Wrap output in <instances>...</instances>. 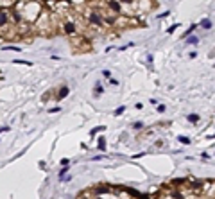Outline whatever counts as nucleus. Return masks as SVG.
<instances>
[{
  "mask_svg": "<svg viewBox=\"0 0 215 199\" xmlns=\"http://www.w3.org/2000/svg\"><path fill=\"white\" fill-rule=\"evenodd\" d=\"M86 18H88V22L91 25H104V22H102V11H99V9H91V11L86 13Z\"/></svg>",
  "mask_w": 215,
  "mask_h": 199,
  "instance_id": "f257e3e1",
  "label": "nucleus"
},
{
  "mask_svg": "<svg viewBox=\"0 0 215 199\" xmlns=\"http://www.w3.org/2000/svg\"><path fill=\"white\" fill-rule=\"evenodd\" d=\"M61 33L66 34V36H72V34L77 33V27H75V24L72 22V20H66V22L61 24Z\"/></svg>",
  "mask_w": 215,
  "mask_h": 199,
  "instance_id": "f03ea898",
  "label": "nucleus"
},
{
  "mask_svg": "<svg viewBox=\"0 0 215 199\" xmlns=\"http://www.w3.org/2000/svg\"><path fill=\"white\" fill-rule=\"evenodd\" d=\"M106 7L109 9V11H113L115 15L122 13V4L118 2V0H106Z\"/></svg>",
  "mask_w": 215,
  "mask_h": 199,
  "instance_id": "7ed1b4c3",
  "label": "nucleus"
},
{
  "mask_svg": "<svg viewBox=\"0 0 215 199\" xmlns=\"http://www.w3.org/2000/svg\"><path fill=\"white\" fill-rule=\"evenodd\" d=\"M9 20H11V15H9V11L2 9V11H0V29H7Z\"/></svg>",
  "mask_w": 215,
  "mask_h": 199,
  "instance_id": "20e7f679",
  "label": "nucleus"
},
{
  "mask_svg": "<svg viewBox=\"0 0 215 199\" xmlns=\"http://www.w3.org/2000/svg\"><path fill=\"white\" fill-rule=\"evenodd\" d=\"M68 93H70V88H68V86H61V88H59V93H57V101L65 99Z\"/></svg>",
  "mask_w": 215,
  "mask_h": 199,
  "instance_id": "39448f33",
  "label": "nucleus"
},
{
  "mask_svg": "<svg viewBox=\"0 0 215 199\" xmlns=\"http://www.w3.org/2000/svg\"><path fill=\"white\" fill-rule=\"evenodd\" d=\"M188 122H194V124H196V122H199V115H196V113H192V115H188Z\"/></svg>",
  "mask_w": 215,
  "mask_h": 199,
  "instance_id": "423d86ee",
  "label": "nucleus"
},
{
  "mask_svg": "<svg viewBox=\"0 0 215 199\" xmlns=\"http://www.w3.org/2000/svg\"><path fill=\"white\" fill-rule=\"evenodd\" d=\"M201 25L204 27V29H212V22L208 18H204V20H201Z\"/></svg>",
  "mask_w": 215,
  "mask_h": 199,
  "instance_id": "0eeeda50",
  "label": "nucleus"
},
{
  "mask_svg": "<svg viewBox=\"0 0 215 199\" xmlns=\"http://www.w3.org/2000/svg\"><path fill=\"white\" fill-rule=\"evenodd\" d=\"M194 29H197V25H196V24H194V25H190V29H187V31H185V34H183V38H187V36H190V34L194 33Z\"/></svg>",
  "mask_w": 215,
  "mask_h": 199,
  "instance_id": "6e6552de",
  "label": "nucleus"
},
{
  "mask_svg": "<svg viewBox=\"0 0 215 199\" xmlns=\"http://www.w3.org/2000/svg\"><path fill=\"white\" fill-rule=\"evenodd\" d=\"M104 129H106L104 126H99V128H93V129H91V131H90V135H91V137H93V135H97L99 131H104Z\"/></svg>",
  "mask_w": 215,
  "mask_h": 199,
  "instance_id": "1a4fd4ad",
  "label": "nucleus"
},
{
  "mask_svg": "<svg viewBox=\"0 0 215 199\" xmlns=\"http://www.w3.org/2000/svg\"><path fill=\"white\" fill-rule=\"evenodd\" d=\"M16 65H27V67H32V63L30 61H22V59H15Z\"/></svg>",
  "mask_w": 215,
  "mask_h": 199,
  "instance_id": "9d476101",
  "label": "nucleus"
},
{
  "mask_svg": "<svg viewBox=\"0 0 215 199\" xmlns=\"http://www.w3.org/2000/svg\"><path fill=\"white\" fill-rule=\"evenodd\" d=\"M99 149H106V140L102 138V137L99 138Z\"/></svg>",
  "mask_w": 215,
  "mask_h": 199,
  "instance_id": "9b49d317",
  "label": "nucleus"
},
{
  "mask_svg": "<svg viewBox=\"0 0 215 199\" xmlns=\"http://www.w3.org/2000/svg\"><path fill=\"white\" fill-rule=\"evenodd\" d=\"M124 111H126V106H120V108H117V110H115V115L118 117V115H122Z\"/></svg>",
  "mask_w": 215,
  "mask_h": 199,
  "instance_id": "f8f14e48",
  "label": "nucleus"
},
{
  "mask_svg": "<svg viewBox=\"0 0 215 199\" xmlns=\"http://www.w3.org/2000/svg\"><path fill=\"white\" fill-rule=\"evenodd\" d=\"M178 140H179L181 144H190V138H188V137H179Z\"/></svg>",
  "mask_w": 215,
  "mask_h": 199,
  "instance_id": "ddd939ff",
  "label": "nucleus"
},
{
  "mask_svg": "<svg viewBox=\"0 0 215 199\" xmlns=\"http://www.w3.org/2000/svg\"><path fill=\"white\" fill-rule=\"evenodd\" d=\"M102 92H104V88H102L100 85H97V88H95V95H100Z\"/></svg>",
  "mask_w": 215,
  "mask_h": 199,
  "instance_id": "4468645a",
  "label": "nucleus"
},
{
  "mask_svg": "<svg viewBox=\"0 0 215 199\" xmlns=\"http://www.w3.org/2000/svg\"><path fill=\"white\" fill-rule=\"evenodd\" d=\"M196 43H197V36H192L188 40V45H196Z\"/></svg>",
  "mask_w": 215,
  "mask_h": 199,
  "instance_id": "2eb2a0df",
  "label": "nucleus"
},
{
  "mask_svg": "<svg viewBox=\"0 0 215 199\" xmlns=\"http://www.w3.org/2000/svg\"><path fill=\"white\" fill-rule=\"evenodd\" d=\"M176 29H178V25L174 24V25H170V27L167 29V33H169V34H172V33H174V31H176Z\"/></svg>",
  "mask_w": 215,
  "mask_h": 199,
  "instance_id": "dca6fc26",
  "label": "nucleus"
},
{
  "mask_svg": "<svg viewBox=\"0 0 215 199\" xmlns=\"http://www.w3.org/2000/svg\"><path fill=\"white\" fill-rule=\"evenodd\" d=\"M6 50H15V52H20V50H22V49H20V47H4Z\"/></svg>",
  "mask_w": 215,
  "mask_h": 199,
  "instance_id": "f3484780",
  "label": "nucleus"
},
{
  "mask_svg": "<svg viewBox=\"0 0 215 199\" xmlns=\"http://www.w3.org/2000/svg\"><path fill=\"white\" fill-rule=\"evenodd\" d=\"M102 76H104V77H108V79H109V77H111V72H109V70H104V72H102Z\"/></svg>",
  "mask_w": 215,
  "mask_h": 199,
  "instance_id": "a211bd4d",
  "label": "nucleus"
},
{
  "mask_svg": "<svg viewBox=\"0 0 215 199\" xmlns=\"http://www.w3.org/2000/svg\"><path fill=\"white\" fill-rule=\"evenodd\" d=\"M70 162H68V158H63V160H61V165H63V167H66Z\"/></svg>",
  "mask_w": 215,
  "mask_h": 199,
  "instance_id": "6ab92c4d",
  "label": "nucleus"
},
{
  "mask_svg": "<svg viewBox=\"0 0 215 199\" xmlns=\"http://www.w3.org/2000/svg\"><path fill=\"white\" fill-rule=\"evenodd\" d=\"M6 131H9V126H2L0 128V133H6Z\"/></svg>",
  "mask_w": 215,
  "mask_h": 199,
  "instance_id": "aec40b11",
  "label": "nucleus"
},
{
  "mask_svg": "<svg viewBox=\"0 0 215 199\" xmlns=\"http://www.w3.org/2000/svg\"><path fill=\"white\" fill-rule=\"evenodd\" d=\"M163 111H165V106H163V104H160V106H158V113H163Z\"/></svg>",
  "mask_w": 215,
  "mask_h": 199,
  "instance_id": "412c9836",
  "label": "nucleus"
},
{
  "mask_svg": "<svg viewBox=\"0 0 215 199\" xmlns=\"http://www.w3.org/2000/svg\"><path fill=\"white\" fill-rule=\"evenodd\" d=\"M142 128H143L142 122H136V124H135V129H142Z\"/></svg>",
  "mask_w": 215,
  "mask_h": 199,
  "instance_id": "4be33fe9",
  "label": "nucleus"
},
{
  "mask_svg": "<svg viewBox=\"0 0 215 199\" xmlns=\"http://www.w3.org/2000/svg\"><path fill=\"white\" fill-rule=\"evenodd\" d=\"M118 2H120V4H122V2H124V4H133L135 0H118Z\"/></svg>",
  "mask_w": 215,
  "mask_h": 199,
  "instance_id": "5701e85b",
  "label": "nucleus"
},
{
  "mask_svg": "<svg viewBox=\"0 0 215 199\" xmlns=\"http://www.w3.org/2000/svg\"><path fill=\"white\" fill-rule=\"evenodd\" d=\"M169 15H170V11H165L163 15H158V16H160V18H163V16H169Z\"/></svg>",
  "mask_w": 215,
  "mask_h": 199,
  "instance_id": "b1692460",
  "label": "nucleus"
},
{
  "mask_svg": "<svg viewBox=\"0 0 215 199\" xmlns=\"http://www.w3.org/2000/svg\"><path fill=\"white\" fill-rule=\"evenodd\" d=\"M57 111H61V108H52L50 110V113H57Z\"/></svg>",
  "mask_w": 215,
  "mask_h": 199,
  "instance_id": "393cba45",
  "label": "nucleus"
}]
</instances>
